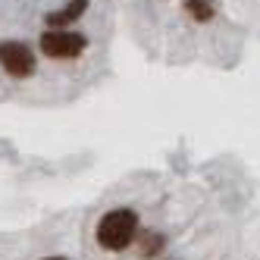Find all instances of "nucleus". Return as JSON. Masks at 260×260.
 <instances>
[{
    "instance_id": "nucleus-1",
    "label": "nucleus",
    "mask_w": 260,
    "mask_h": 260,
    "mask_svg": "<svg viewBox=\"0 0 260 260\" xmlns=\"http://www.w3.org/2000/svg\"><path fill=\"white\" fill-rule=\"evenodd\" d=\"M138 235V216L128 207H116L110 210L101 222H98V245L107 251H122L135 241Z\"/></svg>"
},
{
    "instance_id": "nucleus-2",
    "label": "nucleus",
    "mask_w": 260,
    "mask_h": 260,
    "mask_svg": "<svg viewBox=\"0 0 260 260\" xmlns=\"http://www.w3.org/2000/svg\"><path fill=\"white\" fill-rule=\"evenodd\" d=\"M41 50L53 60H72L85 50V38L76 31H66V28H47L41 35Z\"/></svg>"
},
{
    "instance_id": "nucleus-3",
    "label": "nucleus",
    "mask_w": 260,
    "mask_h": 260,
    "mask_svg": "<svg viewBox=\"0 0 260 260\" xmlns=\"http://www.w3.org/2000/svg\"><path fill=\"white\" fill-rule=\"evenodd\" d=\"M0 66H4L10 76L22 79V76H31L35 72V57L22 41H4L0 44Z\"/></svg>"
},
{
    "instance_id": "nucleus-4",
    "label": "nucleus",
    "mask_w": 260,
    "mask_h": 260,
    "mask_svg": "<svg viewBox=\"0 0 260 260\" xmlns=\"http://www.w3.org/2000/svg\"><path fill=\"white\" fill-rule=\"evenodd\" d=\"M85 10H88V0H69V4H66L60 13H47V25H50V28L69 25V22H76Z\"/></svg>"
},
{
    "instance_id": "nucleus-5",
    "label": "nucleus",
    "mask_w": 260,
    "mask_h": 260,
    "mask_svg": "<svg viewBox=\"0 0 260 260\" xmlns=\"http://www.w3.org/2000/svg\"><path fill=\"white\" fill-rule=\"evenodd\" d=\"M185 10H188V16H191V19H198V22H207L210 16H213L210 0H185Z\"/></svg>"
},
{
    "instance_id": "nucleus-6",
    "label": "nucleus",
    "mask_w": 260,
    "mask_h": 260,
    "mask_svg": "<svg viewBox=\"0 0 260 260\" xmlns=\"http://www.w3.org/2000/svg\"><path fill=\"white\" fill-rule=\"evenodd\" d=\"M160 248H163V238H147L141 251H144V254H154V251H160Z\"/></svg>"
},
{
    "instance_id": "nucleus-7",
    "label": "nucleus",
    "mask_w": 260,
    "mask_h": 260,
    "mask_svg": "<svg viewBox=\"0 0 260 260\" xmlns=\"http://www.w3.org/2000/svg\"><path fill=\"white\" fill-rule=\"evenodd\" d=\"M44 260H66V257H44Z\"/></svg>"
}]
</instances>
